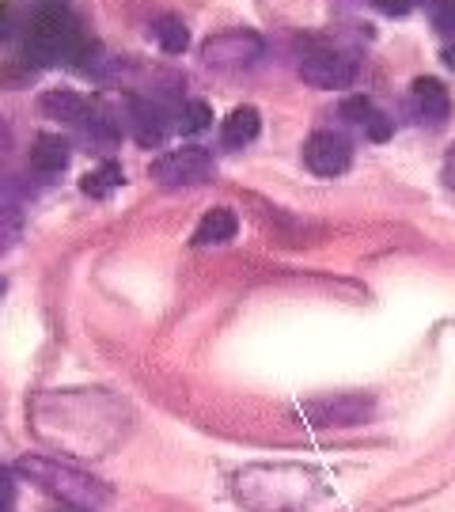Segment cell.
I'll return each mask as SVG.
<instances>
[{
    "label": "cell",
    "mask_w": 455,
    "mask_h": 512,
    "mask_svg": "<svg viewBox=\"0 0 455 512\" xmlns=\"http://www.w3.org/2000/svg\"><path fill=\"white\" fill-rule=\"evenodd\" d=\"M19 475H27L38 490H46L50 497H57L61 505L80 512H99L110 501V486L99 482V478L76 471L69 463H57V459L46 456H23L16 463Z\"/></svg>",
    "instance_id": "obj_1"
},
{
    "label": "cell",
    "mask_w": 455,
    "mask_h": 512,
    "mask_svg": "<svg viewBox=\"0 0 455 512\" xmlns=\"http://www.w3.org/2000/svg\"><path fill=\"white\" fill-rule=\"evenodd\" d=\"M23 50H27V61L35 65H57L80 50V23L65 4H46L27 23Z\"/></svg>",
    "instance_id": "obj_2"
},
{
    "label": "cell",
    "mask_w": 455,
    "mask_h": 512,
    "mask_svg": "<svg viewBox=\"0 0 455 512\" xmlns=\"http://www.w3.org/2000/svg\"><path fill=\"white\" fill-rule=\"evenodd\" d=\"M152 179L160 186H198L213 179V156L198 145L171 148L160 160H152Z\"/></svg>",
    "instance_id": "obj_3"
},
{
    "label": "cell",
    "mask_w": 455,
    "mask_h": 512,
    "mask_svg": "<svg viewBox=\"0 0 455 512\" xmlns=\"http://www.w3.org/2000/svg\"><path fill=\"white\" fill-rule=\"evenodd\" d=\"M353 160V148L342 133H330V129H319V133H311L308 145H304V164L308 171L315 175H323V179H334V175H342Z\"/></svg>",
    "instance_id": "obj_4"
},
{
    "label": "cell",
    "mask_w": 455,
    "mask_h": 512,
    "mask_svg": "<svg viewBox=\"0 0 455 512\" xmlns=\"http://www.w3.org/2000/svg\"><path fill=\"white\" fill-rule=\"evenodd\" d=\"M300 76L311 88H349L357 69H353L349 57L315 46V50H304V57H300Z\"/></svg>",
    "instance_id": "obj_5"
},
{
    "label": "cell",
    "mask_w": 455,
    "mask_h": 512,
    "mask_svg": "<svg viewBox=\"0 0 455 512\" xmlns=\"http://www.w3.org/2000/svg\"><path fill=\"white\" fill-rule=\"evenodd\" d=\"M368 410H372V399H364V395H342V399L304 406L300 414L311 418V425H357V421L368 418Z\"/></svg>",
    "instance_id": "obj_6"
},
{
    "label": "cell",
    "mask_w": 455,
    "mask_h": 512,
    "mask_svg": "<svg viewBox=\"0 0 455 512\" xmlns=\"http://www.w3.org/2000/svg\"><path fill=\"white\" fill-rule=\"evenodd\" d=\"M414 110H418V118L425 126H444L448 122V114H452V95L448 88L433 80V76H421L414 80Z\"/></svg>",
    "instance_id": "obj_7"
},
{
    "label": "cell",
    "mask_w": 455,
    "mask_h": 512,
    "mask_svg": "<svg viewBox=\"0 0 455 512\" xmlns=\"http://www.w3.org/2000/svg\"><path fill=\"white\" fill-rule=\"evenodd\" d=\"M258 54H262V42L255 35H224L205 46V61L220 65V69L224 65H251Z\"/></svg>",
    "instance_id": "obj_8"
},
{
    "label": "cell",
    "mask_w": 455,
    "mask_h": 512,
    "mask_svg": "<svg viewBox=\"0 0 455 512\" xmlns=\"http://www.w3.org/2000/svg\"><path fill=\"white\" fill-rule=\"evenodd\" d=\"M31 167L42 175H61L69 167V141H61L57 133H38L31 145Z\"/></svg>",
    "instance_id": "obj_9"
},
{
    "label": "cell",
    "mask_w": 455,
    "mask_h": 512,
    "mask_svg": "<svg viewBox=\"0 0 455 512\" xmlns=\"http://www.w3.org/2000/svg\"><path fill=\"white\" fill-rule=\"evenodd\" d=\"M239 232V217L232 209H209L201 224L194 228V247H213V243H228Z\"/></svg>",
    "instance_id": "obj_10"
},
{
    "label": "cell",
    "mask_w": 455,
    "mask_h": 512,
    "mask_svg": "<svg viewBox=\"0 0 455 512\" xmlns=\"http://www.w3.org/2000/svg\"><path fill=\"white\" fill-rule=\"evenodd\" d=\"M129 110H133V133L141 145H164L167 141V122L160 107H152L145 99H129Z\"/></svg>",
    "instance_id": "obj_11"
},
{
    "label": "cell",
    "mask_w": 455,
    "mask_h": 512,
    "mask_svg": "<svg viewBox=\"0 0 455 512\" xmlns=\"http://www.w3.org/2000/svg\"><path fill=\"white\" fill-rule=\"evenodd\" d=\"M258 126H262V118H258L255 107H236L228 118H224V126H220V141L228 148H243L251 145L258 137Z\"/></svg>",
    "instance_id": "obj_12"
},
{
    "label": "cell",
    "mask_w": 455,
    "mask_h": 512,
    "mask_svg": "<svg viewBox=\"0 0 455 512\" xmlns=\"http://www.w3.org/2000/svg\"><path fill=\"white\" fill-rule=\"evenodd\" d=\"M38 107H42V114L61 118V122H80V118H88V99L69 92V88H54V92H46L42 99H38Z\"/></svg>",
    "instance_id": "obj_13"
},
{
    "label": "cell",
    "mask_w": 455,
    "mask_h": 512,
    "mask_svg": "<svg viewBox=\"0 0 455 512\" xmlns=\"http://www.w3.org/2000/svg\"><path fill=\"white\" fill-rule=\"evenodd\" d=\"M122 183H126L122 167H118V164H99L95 171H88V175L80 179V190H84L88 198H107V194H114Z\"/></svg>",
    "instance_id": "obj_14"
},
{
    "label": "cell",
    "mask_w": 455,
    "mask_h": 512,
    "mask_svg": "<svg viewBox=\"0 0 455 512\" xmlns=\"http://www.w3.org/2000/svg\"><path fill=\"white\" fill-rule=\"evenodd\" d=\"M156 38H160V46H164L167 54H182L186 46H190V31H186V23L179 16H164L156 23Z\"/></svg>",
    "instance_id": "obj_15"
},
{
    "label": "cell",
    "mask_w": 455,
    "mask_h": 512,
    "mask_svg": "<svg viewBox=\"0 0 455 512\" xmlns=\"http://www.w3.org/2000/svg\"><path fill=\"white\" fill-rule=\"evenodd\" d=\"M213 126V107L209 103H201V99H190L179 114V129L182 133H201V129Z\"/></svg>",
    "instance_id": "obj_16"
},
{
    "label": "cell",
    "mask_w": 455,
    "mask_h": 512,
    "mask_svg": "<svg viewBox=\"0 0 455 512\" xmlns=\"http://www.w3.org/2000/svg\"><path fill=\"white\" fill-rule=\"evenodd\" d=\"M19 236H23V217H19L16 209H0V255L12 251Z\"/></svg>",
    "instance_id": "obj_17"
},
{
    "label": "cell",
    "mask_w": 455,
    "mask_h": 512,
    "mask_svg": "<svg viewBox=\"0 0 455 512\" xmlns=\"http://www.w3.org/2000/svg\"><path fill=\"white\" fill-rule=\"evenodd\" d=\"M433 27L440 35H455V0H433Z\"/></svg>",
    "instance_id": "obj_18"
},
{
    "label": "cell",
    "mask_w": 455,
    "mask_h": 512,
    "mask_svg": "<svg viewBox=\"0 0 455 512\" xmlns=\"http://www.w3.org/2000/svg\"><path fill=\"white\" fill-rule=\"evenodd\" d=\"M342 114H346L349 122H368V118L376 114V107H372L364 95H353V99H346V103H342Z\"/></svg>",
    "instance_id": "obj_19"
},
{
    "label": "cell",
    "mask_w": 455,
    "mask_h": 512,
    "mask_svg": "<svg viewBox=\"0 0 455 512\" xmlns=\"http://www.w3.org/2000/svg\"><path fill=\"white\" fill-rule=\"evenodd\" d=\"M12 501H16V482L8 467H0V512H12Z\"/></svg>",
    "instance_id": "obj_20"
},
{
    "label": "cell",
    "mask_w": 455,
    "mask_h": 512,
    "mask_svg": "<svg viewBox=\"0 0 455 512\" xmlns=\"http://www.w3.org/2000/svg\"><path fill=\"white\" fill-rule=\"evenodd\" d=\"M364 126H368V137H372V141H387V137H391V122H387L383 114H372Z\"/></svg>",
    "instance_id": "obj_21"
},
{
    "label": "cell",
    "mask_w": 455,
    "mask_h": 512,
    "mask_svg": "<svg viewBox=\"0 0 455 512\" xmlns=\"http://www.w3.org/2000/svg\"><path fill=\"white\" fill-rule=\"evenodd\" d=\"M414 4H418V0H376V8H380L383 16H406Z\"/></svg>",
    "instance_id": "obj_22"
},
{
    "label": "cell",
    "mask_w": 455,
    "mask_h": 512,
    "mask_svg": "<svg viewBox=\"0 0 455 512\" xmlns=\"http://www.w3.org/2000/svg\"><path fill=\"white\" fill-rule=\"evenodd\" d=\"M16 16H19L16 4H4V8H0V38H8L12 31H16V27H12V19Z\"/></svg>",
    "instance_id": "obj_23"
},
{
    "label": "cell",
    "mask_w": 455,
    "mask_h": 512,
    "mask_svg": "<svg viewBox=\"0 0 455 512\" xmlns=\"http://www.w3.org/2000/svg\"><path fill=\"white\" fill-rule=\"evenodd\" d=\"M444 175H448V183L455 186V145L448 148V156H444Z\"/></svg>",
    "instance_id": "obj_24"
},
{
    "label": "cell",
    "mask_w": 455,
    "mask_h": 512,
    "mask_svg": "<svg viewBox=\"0 0 455 512\" xmlns=\"http://www.w3.org/2000/svg\"><path fill=\"white\" fill-rule=\"evenodd\" d=\"M444 65L455 73V46H448V50H444Z\"/></svg>",
    "instance_id": "obj_25"
},
{
    "label": "cell",
    "mask_w": 455,
    "mask_h": 512,
    "mask_svg": "<svg viewBox=\"0 0 455 512\" xmlns=\"http://www.w3.org/2000/svg\"><path fill=\"white\" fill-rule=\"evenodd\" d=\"M0 145H8V133H4V126H0Z\"/></svg>",
    "instance_id": "obj_26"
},
{
    "label": "cell",
    "mask_w": 455,
    "mask_h": 512,
    "mask_svg": "<svg viewBox=\"0 0 455 512\" xmlns=\"http://www.w3.org/2000/svg\"><path fill=\"white\" fill-rule=\"evenodd\" d=\"M0 293H4V281H0Z\"/></svg>",
    "instance_id": "obj_27"
}]
</instances>
